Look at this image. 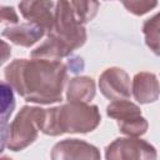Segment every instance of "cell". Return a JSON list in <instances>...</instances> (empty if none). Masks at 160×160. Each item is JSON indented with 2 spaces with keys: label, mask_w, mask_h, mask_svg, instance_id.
Returning a JSON list of instances; mask_svg holds the SVG:
<instances>
[{
  "label": "cell",
  "mask_w": 160,
  "mask_h": 160,
  "mask_svg": "<svg viewBox=\"0 0 160 160\" xmlns=\"http://www.w3.org/2000/svg\"><path fill=\"white\" fill-rule=\"evenodd\" d=\"M4 76L26 101L48 105L62 100L68 66L60 60L15 59L5 68Z\"/></svg>",
  "instance_id": "6da1fadb"
},
{
  "label": "cell",
  "mask_w": 160,
  "mask_h": 160,
  "mask_svg": "<svg viewBox=\"0 0 160 160\" xmlns=\"http://www.w3.org/2000/svg\"><path fill=\"white\" fill-rule=\"evenodd\" d=\"M156 149L148 141L139 139V136L118 138L110 142L105 149V158L108 160L119 159H156Z\"/></svg>",
  "instance_id": "5b68a950"
},
{
  "label": "cell",
  "mask_w": 160,
  "mask_h": 160,
  "mask_svg": "<svg viewBox=\"0 0 160 160\" xmlns=\"http://www.w3.org/2000/svg\"><path fill=\"white\" fill-rule=\"evenodd\" d=\"M118 126L119 130L128 136H141L148 131L149 124L146 121V119L140 114V115H135L124 120H119L118 121Z\"/></svg>",
  "instance_id": "2e32d148"
},
{
  "label": "cell",
  "mask_w": 160,
  "mask_h": 160,
  "mask_svg": "<svg viewBox=\"0 0 160 160\" xmlns=\"http://www.w3.org/2000/svg\"><path fill=\"white\" fill-rule=\"evenodd\" d=\"M101 121V115L96 105L86 102H68L58 106V124L60 134L65 132H90Z\"/></svg>",
  "instance_id": "3957f363"
},
{
  "label": "cell",
  "mask_w": 160,
  "mask_h": 160,
  "mask_svg": "<svg viewBox=\"0 0 160 160\" xmlns=\"http://www.w3.org/2000/svg\"><path fill=\"white\" fill-rule=\"evenodd\" d=\"M12 88L4 81L1 84V120L2 124H6V119L11 115L14 106H15V99L12 94Z\"/></svg>",
  "instance_id": "e0dca14e"
},
{
  "label": "cell",
  "mask_w": 160,
  "mask_h": 160,
  "mask_svg": "<svg viewBox=\"0 0 160 160\" xmlns=\"http://www.w3.org/2000/svg\"><path fill=\"white\" fill-rule=\"evenodd\" d=\"M106 114L108 116L115 119V120H124L135 115H140L141 110L140 108L131 102L129 99L125 100H114L106 106Z\"/></svg>",
  "instance_id": "5bb4252c"
},
{
  "label": "cell",
  "mask_w": 160,
  "mask_h": 160,
  "mask_svg": "<svg viewBox=\"0 0 160 160\" xmlns=\"http://www.w3.org/2000/svg\"><path fill=\"white\" fill-rule=\"evenodd\" d=\"M55 6L52 0H21L19 10L22 18L30 22L40 25L46 32H50L55 20Z\"/></svg>",
  "instance_id": "52a82bcc"
},
{
  "label": "cell",
  "mask_w": 160,
  "mask_h": 160,
  "mask_svg": "<svg viewBox=\"0 0 160 160\" xmlns=\"http://www.w3.org/2000/svg\"><path fill=\"white\" fill-rule=\"evenodd\" d=\"M72 52V50L58 36L49 32L46 39L35 48L30 56L35 59H48V60H61L62 58L69 56Z\"/></svg>",
  "instance_id": "8fae6325"
},
{
  "label": "cell",
  "mask_w": 160,
  "mask_h": 160,
  "mask_svg": "<svg viewBox=\"0 0 160 160\" xmlns=\"http://www.w3.org/2000/svg\"><path fill=\"white\" fill-rule=\"evenodd\" d=\"M42 115L44 109L24 105L9 125L5 146L11 151H21L31 145L41 129Z\"/></svg>",
  "instance_id": "7a4b0ae2"
},
{
  "label": "cell",
  "mask_w": 160,
  "mask_h": 160,
  "mask_svg": "<svg viewBox=\"0 0 160 160\" xmlns=\"http://www.w3.org/2000/svg\"><path fill=\"white\" fill-rule=\"evenodd\" d=\"M142 32L148 48L160 56V12L155 14L142 24Z\"/></svg>",
  "instance_id": "4fadbf2b"
},
{
  "label": "cell",
  "mask_w": 160,
  "mask_h": 160,
  "mask_svg": "<svg viewBox=\"0 0 160 160\" xmlns=\"http://www.w3.org/2000/svg\"><path fill=\"white\" fill-rule=\"evenodd\" d=\"M70 2L78 20L84 25L96 16L100 6L98 0H70Z\"/></svg>",
  "instance_id": "9a60e30c"
},
{
  "label": "cell",
  "mask_w": 160,
  "mask_h": 160,
  "mask_svg": "<svg viewBox=\"0 0 160 160\" xmlns=\"http://www.w3.org/2000/svg\"><path fill=\"white\" fill-rule=\"evenodd\" d=\"M1 22L2 24H18L19 18L12 6H2L1 8Z\"/></svg>",
  "instance_id": "d6986e66"
},
{
  "label": "cell",
  "mask_w": 160,
  "mask_h": 160,
  "mask_svg": "<svg viewBox=\"0 0 160 160\" xmlns=\"http://www.w3.org/2000/svg\"><path fill=\"white\" fill-rule=\"evenodd\" d=\"M131 94L140 104L155 102L160 96V84L158 76L149 71L135 74L131 84Z\"/></svg>",
  "instance_id": "9c48e42d"
},
{
  "label": "cell",
  "mask_w": 160,
  "mask_h": 160,
  "mask_svg": "<svg viewBox=\"0 0 160 160\" xmlns=\"http://www.w3.org/2000/svg\"><path fill=\"white\" fill-rule=\"evenodd\" d=\"M99 88L101 94L111 101L130 99V96L132 95L130 76L124 69L118 66L108 68L100 75Z\"/></svg>",
  "instance_id": "8992f818"
},
{
  "label": "cell",
  "mask_w": 160,
  "mask_h": 160,
  "mask_svg": "<svg viewBox=\"0 0 160 160\" xmlns=\"http://www.w3.org/2000/svg\"><path fill=\"white\" fill-rule=\"evenodd\" d=\"M50 32L61 39L72 51L81 48L88 38L86 29L78 20L69 0H56L55 20Z\"/></svg>",
  "instance_id": "277c9868"
},
{
  "label": "cell",
  "mask_w": 160,
  "mask_h": 160,
  "mask_svg": "<svg viewBox=\"0 0 160 160\" xmlns=\"http://www.w3.org/2000/svg\"><path fill=\"white\" fill-rule=\"evenodd\" d=\"M51 159L54 160H70V159H100V151L96 146L79 140V139H65L54 145L51 150Z\"/></svg>",
  "instance_id": "ba28073f"
},
{
  "label": "cell",
  "mask_w": 160,
  "mask_h": 160,
  "mask_svg": "<svg viewBox=\"0 0 160 160\" xmlns=\"http://www.w3.org/2000/svg\"><path fill=\"white\" fill-rule=\"evenodd\" d=\"M120 1L129 12L136 16L145 15L150 10L155 9L158 5V0H120Z\"/></svg>",
  "instance_id": "ac0fdd59"
},
{
  "label": "cell",
  "mask_w": 160,
  "mask_h": 160,
  "mask_svg": "<svg viewBox=\"0 0 160 160\" xmlns=\"http://www.w3.org/2000/svg\"><path fill=\"white\" fill-rule=\"evenodd\" d=\"M95 81L89 76H75L70 79L66 88V99L70 102L89 104L95 96Z\"/></svg>",
  "instance_id": "7c38bea8"
},
{
  "label": "cell",
  "mask_w": 160,
  "mask_h": 160,
  "mask_svg": "<svg viewBox=\"0 0 160 160\" xmlns=\"http://www.w3.org/2000/svg\"><path fill=\"white\" fill-rule=\"evenodd\" d=\"M45 30L35 24V22H25V24H18L15 26H8L1 31V35L10 40L12 44L24 46V48H30L35 42H38L44 35Z\"/></svg>",
  "instance_id": "30bf717a"
},
{
  "label": "cell",
  "mask_w": 160,
  "mask_h": 160,
  "mask_svg": "<svg viewBox=\"0 0 160 160\" xmlns=\"http://www.w3.org/2000/svg\"><path fill=\"white\" fill-rule=\"evenodd\" d=\"M2 46H4V55H2V60H1V62H5L6 59H8V52H11V51H10V48L8 46V44H6L5 41H2Z\"/></svg>",
  "instance_id": "ffe728a7"
}]
</instances>
